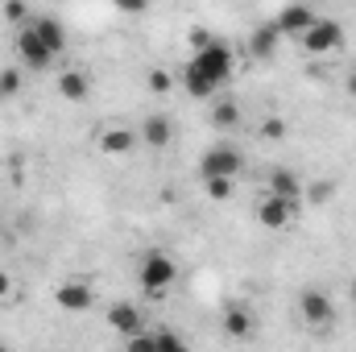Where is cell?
Returning a JSON list of instances; mask_svg holds the SVG:
<instances>
[{"label":"cell","instance_id":"cell-2","mask_svg":"<svg viewBox=\"0 0 356 352\" xmlns=\"http://www.w3.org/2000/svg\"><path fill=\"white\" fill-rule=\"evenodd\" d=\"M178 278V262L166 253V249H149L141 262H137V282L145 294H166Z\"/></svg>","mask_w":356,"mask_h":352},{"label":"cell","instance_id":"cell-23","mask_svg":"<svg viewBox=\"0 0 356 352\" xmlns=\"http://www.w3.org/2000/svg\"><path fill=\"white\" fill-rule=\"evenodd\" d=\"M261 137H266V141H282V137H286V120H282V116L261 120Z\"/></svg>","mask_w":356,"mask_h":352},{"label":"cell","instance_id":"cell-11","mask_svg":"<svg viewBox=\"0 0 356 352\" xmlns=\"http://www.w3.org/2000/svg\"><path fill=\"white\" fill-rule=\"evenodd\" d=\"M294 203H282V199H273V195H261L257 199V224L269 228V232H282V228H290L294 224Z\"/></svg>","mask_w":356,"mask_h":352},{"label":"cell","instance_id":"cell-9","mask_svg":"<svg viewBox=\"0 0 356 352\" xmlns=\"http://www.w3.org/2000/svg\"><path fill=\"white\" fill-rule=\"evenodd\" d=\"M108 328H112L120 340H133V336L149 332V328H145V315H141L137 303H112V307H108Z\"/></svg>","mask_w":356,"mask_h":352},{"label":"cell","instance_id":"cell-4","mask_svg":"<svg viewBox=\"0 0 356 352\" xmlns=\"http://www.w3.org/2000/svg\"><path fill=\"white\" fill-rule=\"evenodd\" d=\"M298 319H302L311 332H327V328L336 323V303H332V294L319 290V286H307V290L298 294Z\"/></svg>","mask_w":356,"mask_h":352},{"label":"cell","instance_id":"cell-13","mask_svg":"<svg viewBox=\"0 0 356 352\" xmlns=\"http://www.w3.org/2000/svg\"><path fill=\"white\" fill-rule=\"evenodd\" d=\"M58 95L67 104H88L91 99V75L83 67H63L58 71Z\"/></svg>","mask_w":356,"mask_h":352},{"label":"cell","instance_id":"cell-19","mask_svg":"<svg viewBox=\"0 0 356 352\" xmlns=\"http://www.w3.org/2000/svg\"><path fill=\"white\" fill-rule=\"evenodd\" d=\"M154 340H158V352H195L186 344V336L175 328H154Z\"/></svg>","mask_w":356,"mask_h":352},{"label":"cell","instance_id":"cell-15","mask_svg":"<svg viewBox=\"0 0 356 352\" xmlns=\"http://www.w3.org/2000/svg\"><path fill=\"white\" fill-rule=\"evenodd\" d=\"M54 303H58L63 311H88L91 303H95V294H91V286H88V282L71 278V282H63V286L54 290Z\"/></svg>","mask_w":356,"mask_h":352},{"label":"cell","instance_id":"cell-28","mask_svg":"<svg viewBox=\"0 0 356 352\" xmlns=\"http://www.w3.org/2000/svg\"><path fill=\"white\" fill-rule=\"evenodd\" d=\"M344 91L356 99V67H348V71H344Z\"/></svg>","mask_w":356,"mask_h":352},{"label":"cell","instance_id":"cell-22","mask_svg":"<svg viewBox=\"0 0 356 352\" xmlns=\"http://www.w3.org/2000/svg\"><path fill=\"white\" fill-rule=\"evenodd\" d=\"M0 83H4V95L13 99L21 91V67H0Z\"/></svg>","mask_w":356,"mask_h":352},{"label":"cell","instance_id":"cell-12","mask_svg":"<svg viewBox=\"0 0 356 352\" xmlns=\"http://www.w3.org/2000/svg\"><path fill=\"white\" fill-rule=\"evenodd\" d=\"M137 141H145L149 150H166V145L175 141V120H170L166 112H149V116L141 120V129H137Z\"/></svg>","mask_w":356,"mask_h":352},{"label":"cell","instance_id":"cell-16","mask_svg":"<svg viewBox=\"0 0 356 352\" xmlns=\"http://www.w3.org/2000/svg\"><path fill=\"white\" fill-rule=\"evenodd\" d=\"M207 120H211V129H236L241 125V104L232 99V95H216L211 99V108H207Z\"/></svg>","mask_w":356,"mask_h":352},{"label":"cell","instance_id":"cell-6","mask_svg":"<svg viewBox=\"0 0 356 352\" xmlns=\"http://www.w3.org/2000/svg\"><path fill=\"white\" fill-rule=\"evenodd\" d=\"M220 328L232 344H249V340H257V311L245 298H232L220 315Z\"/></svg>","mask_w":356,"mask_h":352},{"label":"cell","instance_id":"cell-8","mask_svg":"<svg viewBox=\"0 0 356 352\" xmlns=\"http://www.w3.org/2000/svg\"><path fill=\"white\" fill-rule=\"evenodd\" d=\"M340 42H344V25L332 21V17H319V21L311 25V33L298 38V46H302L307 54H332Z\"/></svg>","mask_w":356,"mask_h":352},{"label":"cell","instance_id":"cell-18","mask_svg":"<svg viewBox=\"0 0 356 352\" xmlns=\"http://www.w3.org/2000/svg\"><path fill=\"white\" fill-rule=\"evenodd\" d=\"M133 145H137V129H108V133L99 137V154H112V158L129 154Z\"/></svg>","mask_w":356,"mask_h":352},{"label":"cell","instance_id":"cell-30","mask_svg":"<svg viewBox=\"0 0 356 352\" xmlns=\"http://www.w3.org/2000/svg\"><path fill=\"white\" fill-rule=\"evenodd\" d=\"M4 99H8V95H4V83H0V104H4Z\"/></svg>","mask_w":356,"mask_h":352},{"label":"cell","instance_id":"cell-20","mask_svg":"<svg viewBox=\"0 0 356 352\" xmlns=\"http://www.w3.org/2000/svg\"><path fill=\"white\" fill-rule=\"evenodd\" d=\"M203 191L224 203V199H232V178H203Z\"/></svg>","mask_w":356,"mask_h":352},{"label":"cell","instance_id":"cell-17","mask_svg":"<svg viewBox=\"0 0 356 352\" xmlns=\"http://www.w3.org/2000/svg\"><path fill=\"white\" fill-rule=\"evenodd\" d=\"M277 42H282V33L273 29V21H266V25H257V29L249 33V54L266 63V58H273V54H277Z\"/></svg>","mask_w":356,"mask_h":352},{"label":"cell","instance_id":"cell-5","mask_svg":"<svg viewBox=\"0 0 356 352\" xmlns=\"http://www.w3.org/2000/svg\"><path fill=\"white\" fill-rule=\"evenodd\" d=\"M17 63L25 67V71H50L54 63H58V54L33 33V25L25 21L21 29H17Z\"/></svg>","mask_w":356,"mask_h":352},{"label":"cell","instance_id":"cell-10","mask_svg":"<svg viewBox=\"0 0 356 352\" xmlns=\"http://www.w3.org/2000/svg\"><path fill=\"white\" fill-rule=\"evenodd\" d=\"M266 195H273V199H282V203H302V178L294 175L290 166H273L266 175Z\"/></svg>","mask_w":356,"mask_h":352},{"label":"cell","instance_id":"cell-26","mask_svg":"<svg viewBox=\"0 0 356 352\" xmlns=\"http://www.w3.org/2000/svg\"><path fill=\"white\" fill-rule=\"evenodd\" d=\"M170 83H175V79H170V71H162V67H158V71H149V91H170Z\"/></svg>","mask_w":356,"mask_h":352},{"label":"cell","instance_id":"cell-27","mask_svg":"<svg viewBox=\"0 0 356 352\" xmlns=\"http://www.w3.org/2000/svg\"><path fill=\"white\" fill-rule=\"evenodd\" d=\"M8 298H13V278L0 269V303H8Z\"/></svg>","mask_w":356,"mask_h":352},{"label":"cell","instance_id":"cell-25","mask_svg":"<svg viewBox=\"0 0 356 352\" xmlns=\"http://www.w3.org/2000/svg\"><path fill=\"white\" fill-rule=\"evenodd\" d=\"M4 17H8V21H17V29H21V25L33 17V13H29L25 4H17V0H13V4H4Z\"/></svg>","mask_w":356,"mask_h":352},{"label":"cell","instance_id":"cell-1","mask_svg":"<svg viewBox=\"0 0 356 352\" xmlns=\"http://www.w3.org/2000/svg\"><path fill=\"white\" fill-rule=\"evenodd\" d=\"M232 67H236V54H232V46L228 42H220V38H211L203 50H195L186 63H182V75H178V83L186 95H195V99H216L220 88L232 79Z\"/></svg>","mask_w":356,"mask_h":352},{"label":"cell","instance_id":"cell-21","mask_svg":"<svg viewBox=\"0 0 356 352\" xmlns=\"http://www.w3.org/2000/svg\"><path fill=\"white\" fill-rule=\"evenodd\" d=\"M124 352H158L154 328H149V332H141V336H133V340H124Z\"/></svg>","mask_w":356,"mask_h":352},{"label":"cell","instance_id":"cell-29","mask_svg":"<svg viewBox=\"0 0 356 352\" xmlns=\"http://www.w3.org/2000/svg\"><path fill=\"white\" fill-rule=\"evenodd\" d=\"M0 352H17V349H13V344H4V340H0Z\"/></svg>","mask_w":356,"mask_h":352},{"label":"cell","instance_id":"cell-7","mask_svg":"<svg viewBox=\"0 0 356 352\" xmlns=\"http://www.w3.org/2000/svg\"><path fill=\"white\" fill-rule=\"evenodd\" d=\"M319 21V13L311 8V4H282L277 13H273V29L282 33V38H302V33H311V25Z\"/></svg>","mask_w":356,"mask_h":352},{"label":"cell","instance_id":"cell-14","mask_svg":"<svg viewBox=\"0 0 356 352\" xmlns=\"http://www.w3.org/2000/svg\"><path fill=\"white\" fill-rule=\"evenodd\" d=\"M29 25H33V33H38V38H42V42L63 58V50H67V25H63L54 13H33V17H29Z\"/></svg>","mask_w":356,"mask_h":352},{"label":"cell","instance_id":"cell-24","mask_svg":"<svg viewBox=\"0 0 356 352\" xmlns=\"http://www.w3.org/2000/svg\"><path fill=\"white\" fill-rule=\"evenodd\" d=\"M332 191H336L332 182H311V186H302V195H307L311 203H327V199H332Z\"/></svg>","mask_w":356,"mask_h":352},{"label":"cell","instance_id":"cell-3","mask_svg":"<svg viewBox=\"0 0 356 352\" xmlns=\"http://www.w3.org/2000/svg\"><path fill=\"white\" fill-rule=\"evenodd\" d=\"M245 170V154L232 145V141H216V145H207L203 150V158H199V178H232Z\"/></svg>","mask_w":356,"mask_h":352}]
</instances>
